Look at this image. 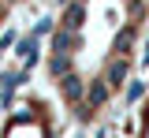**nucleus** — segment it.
<instances>
[{"instance_id": "1", "label": "nucleus", "mask_w": 149, "mask_h": 138, "mask_svg": "<svg viewBox=\"0 0 149 138\" xmlns=\"http://www.w3.org/2000/svg\"><path fill=\"white\" fill-rule=\"evenodd\" d=\"M149 38V0H63L45 45L56 112L97 127L119 108Z\"/></svg>"}, {"instance_id": "2", "label": "nucleus", "mask_w": 149, "mask_h": 138, "mask_svg": "<svg viewBox=\"0 0 149 138\" xmlns=\"http://www.w3.org/2000/svg\"><path fill=\"white\" fill-rule=\"evenodd\" d=\"M0 138H60V112L49 93H26L0 116Z\"/></svg>"}, {"instance_id": "3", "label": "nucleus", "mask_w": 149, "mask_h": 138, "mask_svg": "<svg viewBox=\"0 0 149 138\" xmlns=\"http://www.w3.org/2000/svg\"><path fill=\"white\" fill-rule=\"evenodd\" d=\"M130 138H149V97L138 105L134 112V123H130Z\"/></svg>"}, {"instance_id": "4", "label": "nucleus", "mask_w": 149, "mask_h": 138, "mask_svg": "<svg viewBox=\"0 0 149 138\" xmlns=\"http://www.w3.org/2000/svg\"><path fill=\"white\" fill-rule=\"evenodd\" d=\"M0 4H4V8H8V11H15L19 4H26V0H0Z\"/></svg>"}, {"instance_id": "5", "label": "nucleus", "mask_w": 149, "mask_h": 138, "mask_svg": "<svg viewBox=\"0 0 149 138\" xmlns=\"http://www.w3.org/2000/svg\"><path fill=\"white\" fill-rule=\"evenodd\" d=\"M8 15H11V11H8V8H4V4H0V26H4V22H8Z\"/></svg>"}]
</instances>
